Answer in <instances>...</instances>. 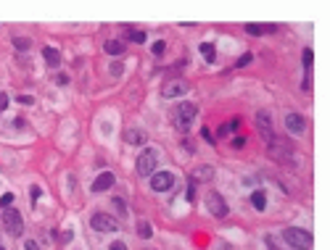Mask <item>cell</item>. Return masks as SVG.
<instances>
[{
  "instance_id": "cell-9",
  "label": "cell",
  "mask_w": 330,
  "mask_h": 250,
  "mask_svg": "<svg viewBox=\"0 0 330 250\" xmlns=\"http://www.w3.org/2000/svg\"><path fill=\"white\" fill-rule=\"evenodd\" d=\"M286 127H288V132H293V134H304V132H307V119H304L301 114H288V116H286Z\"/></svg>"
},
{
  "instance_id": "cell-24",
  "label": "cell",
  "mask_w": 330,
  "mask_h": 250,
  "mask_svg": "<svg viewBox=\"0 0 330 250\" xmlns=\"http://www.w3.org/2000/svg\"><path fill=\"white\" fill-rule=\"evenodd\" d=\"M13 45H16L19 50H27L29 48V40L27 37H13Z\"/></svg>"
},
{
  "instance_id": "cell-12",
  "label": "cell",
  "mask_w": 330,
  "mask_h": 250,
  "mask_svg": "<svg viewBox=\"0 0 330 250\" xmlns=\"http://www.w3.org/2000/svg\"><path fill=\"white\" fill-rule=\"evenodd\" d=\"M185 92H187L185 82H167L164 90H161V95L164 98H180V95H185Z\"/></svg>"
},
{
  "instance_id": "cell-15",
  "label": "cell",
  "mask_w": 330,
  "mask_h": 250,
  "mask_svg": "<svg viewBox=\"0 0 330 250\" xmlns=\"http://www.w3.org/2000/svg\"><path fill=\"white\" fill-rule=\"evenodd\" d=\"M42 58H45V64H48L51 69H56V66L61 64V53H58L56 48H45V50H42Z\"/></svg>"
},
{
  "instance_id": "cell-21",
  "label": "cell",
  "mask_w": 330,
  "mask_h": 250,
  "mask_svg": "<svg viewBox=\"0 0 330 250\" xmlns=\"http://www.w3.org/2000/svg\"><path fill=\"white\" fill-rule=\"evenodd\" d=\"M130 40L132 42H146V32L143 29H130Z\"/></svg>"
},
{
  "instance_id": "cell-10",
  "label": "cell",
  "mask_w": 330,
  "mask_h": 250,
  "mask_svg": "<svg viewBox=\"0 0 330 250\" xmlns=\"http://www.w3.org/2000/svg\"><path fill=\"white\" fill-rule=\"evenodd\" d=\"M256 124H259V132L264 134L267 143H272L275 134H272V121H270V114H267V111H259V114H256Z\"/></svg>"
},
{
  "instance_id": "cell-18",
  "label": "cell",
  "mask_w": 330,
  "mask_h": 250,
  "mask_svg": "<svg viewBox=\"0 0 330 250\" xmlns=\"http://www.w3.org/2000/svg\"><path fill=\"white\" fill-rule=\"evenodd\" d=\"M201 53L206 55L209 64H214V61H217V55H214V45H211V42H201Z\"/></svg>"
},
{
  "instance_id": "cell-27",
  "label": "cell",
  "mask_w": 330,
  "mask_h": 250,
  "mask_svg": "<svg viewBox=\"0 0 330 250\" xmlns=\"http://www.w3.org/2000/svg\"><path fill=\"white\" fill-rule=\"evenodd\" d=\"M8 95H6V92H0V111H6V108H8Z\"/></svg>"
},
{
  "instance_id": "cell-14",
  "label": "cell",
  "mask_w": 330,
  "mask_h": 250,
  "mask_svg": "<svg viewBox=\"0 0 330 250\" xmlns=\"http://www.w3.org/2000/svg\"><path fill=\"white\" fill-rule=\"evenodd\" d=\"M248 35H264V32H277L275 24H246Z\"/></svg>"
},
{
  "instance_id": "cell-34",
  "label": "cell",
  "mask_w": 330,
  "mask_h": 250,
  "mask_svg": "<svg viewBox=\"0 0 330 250\" xmlns=\"http://www.w3.org/2000/svg\"><path fill=\"white\" fill-rule=\"evenodd\" d=\"M111 74L119 76V74H122V64H111Z\"/></svg>"
},
{
  "instance_id": "cell-35",
  "label": "cell",
  "mask_w": 330,
  "mask_h": 250,
  "mask_svg": "<svg viewBox=\"0 0 330 250\" xmlns=\"http://www.w3.org/2000/svg\"><path fill=\"white\" fill-rule=\"evenodd\" d=\"M56 82H58V85H66V82H69V76H66V74H58V76H56Z\"/></svg>"
},
{
  "instance_id": "cell-17",
  "label": "cell",
  "mask_w": 330,
  "mask_h": 250,
  "mask_svg": "<svg viewBox=\"0 0 330 250\" xmlns=\"http://www.w3.org/2000/svg\"><path fill=\"white\" fill-rule=\"evenodd\" d=\"M251 203H254V208H256V211H264V208H267V195H264L262 190L251 192Z\"/></svg>"
},
{
  "instance_id": "cell-5",
  "label": "cell",
  "mask_w": 330,
  "mask_h": 250,
  "mask_svg": "<svg viewBox=\"0 0 330 250\" xmlns=\"http://www.w3.org/2000/svg\"><path fill=\"white\" fill-rule=\"evenodd\" d=\"M90 227L98 229V232H116L119 229V221H116L114 216H108V213H92L90 216Z\"/></svg>"
},
{
  "instance_id": "cell-30",
  "label": "cell",
  "mask_w": 330,
  "mask_h": 250,
  "mask_svg": "<svg viewBox=\"0 0 330 250\" xmlns=\"http://www.w3.org/2000/svg\"><path fill=\"white\" fill-rule=\"evenodd\" d=\"M238 127H241V119H230V124H227V132L238 129Z\"/></svg>"
},
{
  "instance_id": "cell-28",
  "label": "cell",
  "mask_w": 330,
  "mask_h": 250,
  "mask_svg": "<svg viewBox=\"0 0 330 250\" xmlns=\"http://www.w3.org/2000/svg\"><path fill=\"white\" fill-rule=\"evenodd\" d=\"M251 58H254V55H251V53L241 55V58H238V66H248V64H251Z\"/></svg>"
},
{
  "instance_id": "cell-1",
  "label": "cell",
  "mask_w": 330,
  "mask_h": 250,
  "mask_svg": "<svg viewBox=\"0 0 330 250\" xmlns=\"http://www.w3.org/2000/svg\"><path fill=\"white\" fill-rule=\"evenodd\" d=\"M196 116H198V108L191 103V100H185V103H180L177 105V111H175V127L177 129H191V124L196 121Z\"/></svg>"
},
{
  "instance_id": "cell-2",
  "label": "cell",
  "mask_w": 330,
  "mask_h": 250,
  "mask_svg": "<svg viewBox=\"0 0 330 250\" xmlns=\"http://www.w3.org/2000/svg\"><path fill=\"white\" fill-rule=\"evenodd\" d=\"M282 240H286L291 247H298V250L312 247V234H309L307 229H298V227H288V229H282Z\"/></svg>"
},
{
  "instance_id": "cell-4",
  "label": "cell",
  "mask_w": 330,
  "mask_h": 250,
  "mask_svg": "<svg viewBox=\"0 0 330 250\" xmlns=\"http://www.w3.org/2000/svg\"><path fill=\"white\" fill-rule=\"evenodd\" d=\"M3 227L8 234H13V237H19V234L24 232V221H21V213L16 208H3Z\"/></svg>"
},
{
  "instance_id": "cell-33",
  "label": "cell",
  "mask_w": 330,
  "mask_h": 250,
  "mask_svg": "<svg viewBox=\"0 0 330 250\" xmlns=\"http://www.w3.org/2000/svg\"><path fill=\"white\" fill-rule=\"evenodd\" d=\"M108 250H127V245H124V242H111Z\"/></svg>"
},
{
  "instance_id": "cell-32",
  "label": "cell",
  "mask_w": 330,
  "mask_h": 250,
  "mask_svg": "<svg viewBox=\"0 0 330 250\" xmlns=\"http://www.w3.org/2000/svg\"><path fill=\"white\" fill-rule=\"evenodd\" d=\"M19 103H24V105H32V103H35V98H32V95H21V98H19Z\"/></svg>"
},
{
  "instance_id": "cell-20",
  "label": "cell",
  "mask_w": 330,
  "mask_h": 250,
  "mask_svg": "<svg viewBox=\"0 0 330 250\" xmlns=\"http://www.w3.org/2000/svg\"><path fill=\"white\" fill-rule=\"evenodd\" d=\"M137 227H140L137 232H140V237H143V240H148L151 234H153V229H151V224H148V221H140Z\"/></svg>"
},
{
  "instance_id": "cell-3",
  "label": "cell",
  "mask_w": 330,
  "mask_h": 250,
  "mask_svg": "<svg viewBox=\"0 0 330 250\" xmlns=\"http://www.w3.org/2000/svg\"><path fill=\"white\" fill-rule=\"evenodd\" d=\"M135 163H137V174H140V177H151L153 171H156V163H159V153L148 148V150L140 153V158H137Z\"/></svg>"
},
{
  "instance_id": "cell-31",
  "label": "cell",
  "mask_w": 330,
  "mask_h": 250,
  "mask_svg": "<svg viewBox=\"0 0 330 250\" xmlns=\"http://www.w3.org/2000/svg\"><path fill=\"white\" fill-rule=\"evenodd\" d=\"M246 145V137H235L232 140V148H243Z\"/></svg>"
},
{
  "instance_id": "cell-8",
  "label": "cell",
  "mask_w": 330,
  "mask_h": 250,
  "mask_svg": "<svg viewBox=\"0 0 330 250\" xmlns=\"http://www.w3.org/2000/svg\"><path fill=\"white\" fill-rule=\"evenodd\" d=\"M267 145H270V153L275 155L277 161H286V163H293V161H296V158H293V150H291L288 145H280L277 140H272V143H267Z\"/></svg>"
},
{
  "instance_id": "cell-6",
  "label": "cell",
  "mask_w": 330,
  "mask_h": 250,
  "mask_svg": "<svg viewBox=\"0 0 330 250\" xmlns=\"http://www.w3.org/2000/svg\"><path fill=\"white\" fill-rule=\"evenodd\" d=\"M206 206H209L211 216H217V218H225V216H227V211H230V208H227V203H225V198L219 195V192H214V190L206 195Z\"/></svg>"
},
{
  "instance_id": "cell-37",
  "label": "cell",
  "mask_w": 330,
  "mask_h": 250,
  "mask_svg": "<svg viewBox=\"0 0 330 250\" xmlns=\"http://www.w3.org/2000/svg\"><path fill=\"white\" fill-rule=\"evenodd\" d=\"M201 134H203V140H209V143H211V132H209L206 127H203V129H201Z\"/></svg>"
},
{
  "instance_id": "cell-25",
  "label": "cell",
  "mask_w": 330,
  "mask_h": 250,
  "mask_svg": "<svg viewBox=\"0 0 330 250\" xmlns=\"http://www.w3.org/2000/svg\"><path fill=\"white\" fill-rule=\"evenodd\" d=\"M11 203H13V192H6L3 198H0V206L3 208H11Z\"/></svg>"
},
{
  "instance_id": "cell-13",
  "label": "cell",
  "mask_w": 330,
  "mask_h": 250,
  "mask_svg": "<svg viewBox=\"0 0 330 250\" xmlns=\"http://www.w3.org/2000/svg\"><path fill=\"white\" fill-rule=\"evenodd\" d=\"M124 143H130V145H143L148 143V134L143 129H127L124 132Z\"/></svg>"
},
{
  "instance_id": "cell-39",
  "label": "cell",
  "mask_w": 330,
  "mask_h": 250,
  "mask_svg": "<svg viewBox=\"0 0 330 250\" xmlns=\"http://www.w3.org/2000/svg\"><path fill=\"white\" fill-rule=\"evenodd\" d=\"M146 250H151V247H146Z\"/></svg>"
},
{
  "instance_id": "cell-29",
  "label": "cell",
  "mask_w": 330,
  "mask_h": 250,
  "mask_svg": "<svg viewBox=\"0 0 330 250\" xmlns=\"http://www.w3.org/2000/svg\"><path fill=\"white\" fill-rule=\"evenodd\" d=\"M151 50H153V55H161V53H164V42H156Z\"/></svg>"
},
{
  "instance_id": "cell-19",
  "label": "cell",
  "mask_w": 330,
  "mask_h": 250,
  "mask_svg": "<svg viewBox=\"0 0 330 250\" xmlns=\"http://www.w3.org/2000/svg\"><path fill=\"white\" fill-rule=\"evenodd\" d=\"M111 206L116 208V213H119L122 218H124V216H127V203H124L122 198H114V203H111Z\"/></svg>"
},
{
  "instance_id": "cell-7",
  "label": "cell",
  "mask_w": 330,
  "mask_h": 250,
  "mask_svg": "<svg viewBox=\"0 0 330 250\" xmlns=\"http://www.w3.org/2000/svg\"><path fill=\"white\" fill-rule=\"evenodd\" d=\"M172 184H175V174H172V171H153L151 187H153L156 192H167V190H172Z\"/></svg>"
},
{
  "instance_id": "cell-36",
  "label": "cell",
  "mask_w": 330,
  "mask_h": 250,
  "mask_svg": "<svg viewBox=\"0 0 330 250\" xmlns=\"http://www.w3.org/2000/svg\"><path fill=\"white\" fill-rule=\"evenodd\" d=\"M24 250H40V247H37V242L29 240V242H24Z\"/></svg>"
},
{
  "instance_id": "cell-22",
  "label": "cell",
  "mask_w": 330,
  "mask_h": 250,
  "mask_svg": "<svg viewBox=\"0 0 330 250\" xmlns=\"http://www.w3.org/2000/svg\"><path fill=\"white\" fill-rule=\"evenodd\" d=\"M193 179H211V169H209V166H203V169H198L196 174H193Z\"/></svg>"
},
{
  "instance_id": "cell-26",
  "label": "cell",
  "mask_w": 330,
  "mask_h": 250,
  "mask_svg": "<svg viewBox=\"0 0 330 250\" xmlns=\"http://www.w3.org/2000/svg\"><path fill=\"white\" fill-rule=\"evenodd\" d=\"M312 55H314V53H312V48H307V50L301 53V61H304V66H312Z\"/></svg>"
},
{
  "instance_id": "cell-11",
  "label": "cell",
  "mask_w": 330,
  "mask_h": 250,
  "mask_svg": "<svg viewBox=\"0 0 330 250\" xmlns=\"http://www.w3.org/2000/svg\"><path fill=\"white\" fill-rule=\"evenodd\" d=\"M111 184H114V174H111V171H103V174L90 184V190H92V192H106Z\"/></svg>"
},
{
  "instance_id": "cell-23",
  "label": "cell",
  "mask_w": 330,
  "mask_h": 250,
  "mask_svg": "<svg viewBox=\"0 0 330 250\" xmlns=\"http://www.w3.org/2000/svg\"><path fill=\"white\" fill-rule=\"evenodd\" d=\"M264 242H267V250H280V247H277V240H275V234H264Z\"/></svg>"
},
{
  "instance_id": "cell-16",
  "label": "cell",
  "mask_w": 330,
  "mask_h": 250,
  "mask_svg": "<svg viewBox=\"0 0 330 250\" xmlns=\"http://www.w3.org/2000/svg\"><path fill=\"white\" fill-rule=\"evenodd\" d=\"M103 48H106L108 55H122V53H124V42H122V40H108Z\"/></svg>"
},
{
  "instance_id": "cell-38",
  "label": "cell",
  "mask_w": 330,
  "mask_h": 250,
  "mask_svg": "<svg viewBox=\"0 0 330 250\" xmlns=\"http://www.w3.org/2000/svg\"><path fill=\"white\" fill-rule=\"evenodd\" d=\"M0 250H6V247H3V245H0Z\"/></svg>"
}]
</instances>
